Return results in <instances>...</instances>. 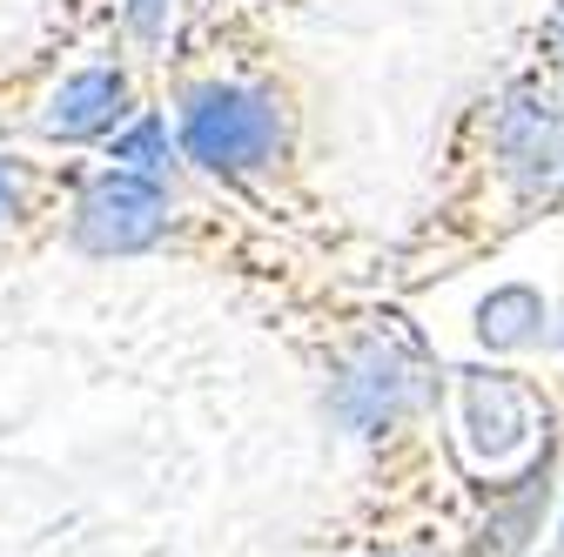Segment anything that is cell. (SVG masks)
Returning <instances> with one entry per match:
<instances>
[{
    "instance_id": "1",
    "label": "cell",
    "mask_w": 564,
    "mask_h": 557,
    "mask_svg": "<svg viewBox=\"0 0 564 557\" xmlns=\"http://www.w3.org/2000/svg\"><path fill=\"white\" fill-rule=\"evenodd\" d=\"M182 162L223 188H262L296 155V108L269 75H208L175 95Z\"/></svg>"
},
{
    "instance_id": "2",
    "label": "cell",
    "mask_w": 564,
    "mask_h": 557,
    "mask_svg": "<svg viewBox=\"0 0 564 557\" xmlns=\"http://www.w3.org/2000/svg\"><path fill=\"white\" fill-rule=\"evenodd\" d=\"M437 409V370L431 357L403 336H357L343 342L329 363V416L343 437H357L370 450H397L423 416Z\"/></svg>"
},
{
    "instance_id": "3",
    "label": "cell",
    "mask_w": 564,
    "mask_h": 557,
    "mask_svg": "<svg viewBox=\"0 0 564 557\" xmlns=\"http://www.w3.org/2000/svg\"><path fill=\"white\" fill-rule=\"evenodd\" d=\"M544 430H551V403L538 396V383L524 370H505V363L457 370L451 450L477 483H505V477L531 470L544 457Z\"/></svg>"
},
{
    "instance_id": "4",
    "label": "cell",
    "mask_w": 564,
    "mask_h": 557,
    "mask_svg": "<svg viewBox=\"0 0 564 557\" xmlns=\"http://www.w3.org/2000/svg\"><path fill=\"white\" fill-rule=\"evenodd\" d=\"M477 162L518 216L564 195V88L511 81L477 114Z\"/></svg>"
},
{
    "instance_id": "5",
    "label": "cell",
    "mask_w": 564,
    "mask_h": 557,
    "mask_svg": "<svg viewBox=\"0 0 564 557\" xmlns=\"http://www.w3.org/2000/svg\"><path fill=\"white\" fill-rule=\"evenodd\" d=\"M182 229V201L162 175H134V168H101L75 188L67 201V249L88 262H128V255H155Z\"/></svg>"
},
{
    "instance_id": "6",
    "label": "cell",
    "mask_w": 564,
    "mask_h": 557,
    "mask_svg": "<svg viewBox=\"0 0 564 557\" xmlns=\"http://www.w3.org/2000/svg\"><path fill=\"white\" fill-rule=\"evenodd\" d=\"M134 75L128 61H82L54 81V95L41 101L34 128L41 142H61V149H101L134 121Z\"/></svg>"
},
{
    "instance_id": "7",
    "label": "cell",
    "mask_w": 564,
    "mask_h": 557,
    "mask_svg": "<svg viewBox=\"0 0 564 557\" xmlns=\"http://www.w3.org/2000/svg\"><path fill=\"white\" fill-rule=\"evenodd\" d=\"M470 329H477V350H490V357H531L557 329V303L531 283H498L477 296Z\"/></svg>"
},
{
    "instance_id": "8",
    "label": "cell",
    "mask_w": 564,
    "mask_h": 557,
    "mask_svg": "<svg viewBox=\"0 0 564 557\" xmlns=\"http://www.w3.org/2000/svg\"><path fill=\"white\" fill-rule=\"evenodd\" d=\"M175 155H182V134H169V114H155V108H141V114L115 134V142H108V162H115V168L162 175V182H169Z\"/></svg>"
},
{
    "instance_id": "9",
    "label": "cell",
    "mask_w": 564,
    "mask_h": 557,
    "mask_svg": "<svg viewBox=\"0 0 564 557\" xmlns=\"http://www.w3.org/2000/svg\"><path fill=\"white\" fill-rule=\"evenodd\" d=\"M121 21H128L134 47H162V34L175 21V0H121Z\"/></svg>"
},
{
    "instance_id": "10",
    "label": "cell",
    "mask_w": 564,
    "mask_h": 557,
    "mask_svg": "<svg viewBox=\"0 0 564 557\" xmlns=\"http://www.w3.org/2000/svg\"><path fill=\"white\" fill-rule=\"evenodd\" d=\"M28 216V162L0 155V229H14Z\"/></svg>"
},
{
    "instance_id": "11",
    "label": "cell",
    "mask_w": 564,
    "mask_h": 557,
    "mask_svg": "<svg viewBox=\"0 0 564 557\" xmlns=\"http://www.w3.org/2000/svg\"><path fill=\"white\" fill-rule=\"evenodd\" d=\"M364 557H437V550H364Z\"/></svg>"
},
{
    "instance_id": "12",
    "label": "cell",
    "mask_w": 564,
    "mask_h": 557,
    "mask_svg": "<svg viewBox=\"0 0 564 557\" xmlns=\"http://www.w3.org/2000/svg\"><path fill=\"white\" fill-rule=\"evenodd\" d=\"M551 41H557V61H564V14H557V28H551Z\"/></svg>"
},
{
    "instance_id": "13",
    "label": "cell",
    "mask_w": 564,
    "mask_h": 557,
    "mask_svg": "<svg viewBox=\"0 0 564 557\" xmlns=\"http://www.w3.org/2000/svg\"><path fill=\"white\" fill-rule=\"evenodd\" d=\"M551 557H564V511H557V550H551Z\"/></svg>"
}]
</instances>
